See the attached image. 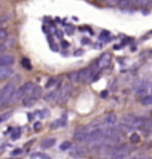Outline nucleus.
Returning <instances> with one entry per match:
<instances>
[{
  "instance_id": "5",
  "label": "nucleus",
  "mask_w": 152,
  "mask_h": 159,
  "mask_svg": "<svg viewBox=\"0 0 152 159\" xmlns=\"http://www.w3.org/2000/svg\"><path fill=\"white\" fill-rule=\"evenodd\" d=\"M88 129L87 128H82V129H78L75 134V139L79 141V143H83V141H87V139H88Z\"/></svg>"
},
{
  "instance_id": "6",
  "label": "nucleus",
  "mask_w": 152,
  "mask_h": 159,
  "mask_svg": "<svg viewBox=\"0 0 152 159\" xmlns=\"http://www.w3.org/2000/svg\"><path fill=\"white\" fill-rule=\"evenodd\" d=\"M109 61H111V55L109 54H103V55L98 58V61H97V67L98 69H104V67H107Z\"/></svg>"
},
{
  "instance_id": "25",
  "label": "nucleus",
  "mask_w": 152,
  "mask_h": 159,
  "mask_svg": "<svg viewBox=\"0 0 152 159\" xmlns=\"http://www.w3.org/2000/svg\"><path fill=\"white\" fill-rule=\"evenodd\" d=\"M9 116H11V111H7V113H5V115H2V116H0V124H2L3 120H6Z\"/></svg>"
},
{
  "instance_id": "8",
  "label": "nucleus",
  "mask_w": 152,
  "mask_h": 159,
  "mask_svg": "<svg viewBox=\"0 0 152 159\" xmlns=\"http://www.w3.org/2000/svg\"><path fill=\"white\" fill-rule=\"evenodd\" d=\"M115 124H116V115L109 113V115L104 116V125L106 126H115Z\"/></svg>"
},
{
  "instance_id": "26",
  "label": "nucleus",
  "mask_w": 152,
  "mask_h": 159,
  "mask_svg": "<svg viewBox=\"0 0 152 159\" xmlns=\"http://www.w3.org/2000/svg\"><path fill=\"white\" fill-rule=\"evenodd\" d=\"M7 20H9V15H2V16H0V25H2L3 22H6Z\"/></svg>"
},
{
  "instance_id": "20",
  "label": "nucleus",
  "mask_w": 152,
  "mask_h": 159,
  "mask_svg": "<svg viewBox=\"0 0 152 159\" xmlns=\"http://www.w3.org/2000/svg\"><path fill=\"white\" fill-rule=\"evenodd\" d=\"M64 124H66V122H64L63 119H58V120H55L54 124H51V126H52V128H58V126H63Z\"/></svg>"
},
{
  "instance_id": "14",
  "label": "nucleus",
  "mask_w": 152,
  "mask_h": 159,
  "mask_svg": "<svg viewBox=\"0 0 152 159\" xmlns=\"http://www.w3.org/2000/svg\"><path fill=\"white\" fill-rule=\"evenodd\" d=\"M67 77H69L72 82H79V71H70Z\"/></svg>"
},
{
  "instance_id": "3",
  "label": "nucleus",
  "mask_w": 152,
  "mask_h": 159,
  "mask_svg": "<svg viewBox=\"0 0 152 159\" xmlns=\"http://www.w3.org/2000/svg\"><path fill=\"white\" fill-rule=\"evenodd\" d=\"M122 122H124V125L130 126V128H137V126H142L143 119L137 118V116H133V115H127V116H124Z\"/></svg>"
},
{
  "instance_id": "13",
  "label": "nucleus",
  "mask_w": 152,
  "mask_h": 159,
  "mask_svg": "<svg viewBox=\"0 0 152 159\" xmlns=\"http://www.w3.org/2000/svg\"><path fill=\"white\" fill-rule=\"evenodd\" d=\"M83 155H85V149H83V147L72 149V156H83Z\"/></svg>"
},
{
  "instance_id": "16",
  "label": "nucleus",
  "mask_w": 152,
  "mask_h": 159,
  "mask_svg": "<svg viewBox=\"0 0 152 159\" xmlns=\"http://www.w3.org/2000/svg\"><path fill=\"white\" fill-rule=\"evenodd\" d=\"M31 95L33 97H36V98H39V97H42V89L37 86V85H35V88H33V92H31Z\"/></svg>"
},
{
  "instance_id": "10",
  "label": "nucleus",
  "mask_w": 152,
  "mask_h": 159,
  "mask_svg": "<svg viewBox=\"0 0 152 159\" xmlns=\"http://www.w3.org/2000/svg\"><path fill=\"white\" fill-rule=\"evenodd\" d=\"M60 91H61V88H57V89L52 91L49 95H46V98H45V100H46V101H54L55 98H58V95H60Z\"/></svg>"
},
{
  "instance_id": "21",
  "label": "nucleus",
  "mask_w": 152,
  "mask_h": 159,
  "mask_svg": "<svg viewBox=\"0 0 152 159\" xmlns=\"http://www.w3.org/2000/svg\"><path fill=\"white\" fill-rule=\"evenodd\" d=\"M21 62H22V67H26L27 70L31 69V64H30V61H28L27 58H22V61H21Z\"/></svg>"
},
{
  "instance_id": "11",
  "label": "nucleus",
  "mask_w": 152,
  "mask_h": 159,
  "mask_svg": "<svg viewBox=\"0 0 152 159\" xmlns=\"http://www.w3.org/2000/svg\"><path fill=\"white\" fill-rule=\"evenodd\" d=\"M55 144V139H46L42 141V149H48V147H52V146Z\"/></svg>"
},
{
  "instance_id": "1",
  "label": "nucleus",
  "mask_w": 152,
  "mask_h": 159,
  "mask_svg": "<svg viewBox=\"0 0 152 159\" xmlns=\"http://www.w3.org/2000/svg\"><path fill=\"white\" fill-rule=\"evenodd\" d=\"M14 92H15L14 83H7V85H5V86L0 89V107H2V106H6V104H9L12 101Z\"/></svg>"
},
{
  "instance_id": "9",
  "label": "nucleus",
  "mask_w": 152,
  "mask_h": 159,
  "mask_svg": "<svg viewBox=\"0 0 152 159\" xmlns=\"http://www.w3.org/2000/svg\"><path fill=\"white\" fill-rule=\"evenodd\" d=\"M69 95H70V91L69 88H64V89L60 91V95H58V103H66L69 100Z\"/></svg>"
},
{
  "instance_id": "23",
  "label": "nucleus",
  "mask_w": 152,
  "mask_h": 159,
  "mask_svg": "<svg viewBox=\"0 0 152 159\" xmlns=\"http://www.w3.org/2000/svg\"><path fill=\"white\" fill-rule=\"evenodd\" d=\"M70 146H72L70 141H64V143L60 146V149H61V150H67V149H70Z\"/></svg>"
},
{
  "instance_id": "24",
  "label": "nucleus",
  "mask_w": 152,
  "mask_h": 159,
  "mask_svg": "<svg viewBox=\"0 0 152 159\" xmlns=\"http://www.w3.org/2000/svg\"><path fill=\"white\" fill-rule=\"evenodd\" d=\"M100 39H102V40H107V39H109V33H107V31H102Z\"/></svg>"
},
{
  "instance_id": "15",
  "label": "nucleus",
  "mask_w": 152,
  "mask_h": 159,
  "mask_svg": "<svg viewBox=\"0 0 152 159\" xmlns=\"http://www.w3.org/2000/svg\"><path fill=\"white\" fill-rule=\"evenodd\" d=\"M140 128L145 129V131H151L152 129V120H143V124H142Z\"/></svg>"
},
{
  "instance_id": "12",
  "label": "nucleus",
  "mask_w": 152,
  "mask_h": 159,
  "mask_svg": "<svg viewBox=\"0 0 152 159\" xmlns=\"http://www.w3.org/2000/svg\"><path fill=\"white\" fill-rule=\"evenodd\" d=\"M58 85H60V79L51 77V79H48V82H46V88H54V86H58Z\"/></svg>"
},
{
  "instance_id": "7",
  "label": "nucleus",
  "mask_w": 152,
  "mask_h": 159,
  "mask_svg": "<svg viewBox=\"0 0 152 159\" xmlns=\"http://www.w3.org/2000/svg\"><path fill=\"white\" fill-rule=\"evenodd\" d=\"M12 69L11 67H0V80H6L12 76Z\"/></svg>"
},
{
  "instance_id": "22",
  "label": "nucleus",
  "mask_w": 152,
  "mask_h": 159,
  "mask_svg": "<svg viewBox=\"0 0 152 159\" xmlns=\"http://www.w3.org/2000/svg\"><path fill=\"white\" fill-rule=\"evenodd\" d=\"M130 141L136 144V143H139V141H140V137H139L137 134H131V137H130Z\"/></svg>"
},
{
  "instance_id": "27",
  "label": "nucleus",
  "mask_w": 152,
  "mask_h": 159,
  "mask_svg": "<svg viewBox=\"0 0 152 159\" xmlns=\"http://www.w3.org/2000/svg\"><path fill=\"white\" fill-rule=\"evenodd\" d=\"M143 159H152V158H143Z\"/></svg>"
},
{
  "instance_id": "19",
  "label": "nucleus",
  "mask_w": 152,
  "mask_h": 159,
  "mask_svg": "<svg viewBox=\"0 0 152 159\" xmlns=\"http://www.w3.org/2000/svg\"><path fill=\"white\" fill-rule=\"evenodd\" d=\"M7 39V31L5 28H0V42H5Z\"/></svg>"
},
{
  "instance_id": "17",
  "label": "nucleus",
  "mask_w": 152,
  "mask_h": 159,
  "mask_svg": "<svg viewBox=\"0 0 152 159\" xmlns=\"http://www.w3.org/2000/svg\"><path fill=\"white\" fill-rule=\"evenodd\" d=\"M140 101H142V104H145V106H152V95H146Z\"/></svg>"
},
{
  "instance_id": "4",
  "label": "nucleus",
  "mask_w": 152,
  "mask_h": 159,
  "mask_svg": "<svg viewBox=\"0 0 152 159\" xmlns=\"http://www.w3.org/2000/svg\"><path fill=\"white\" fill-rule=\"evenodd\" d=\"M12 64H14V55L11 54L0 55V67H11Z\"/></svg>"
},
{
  "instance_id": "18",
  "label": "nucleus",
  "mask_w": 152,
  "mask_h": 159,
  "mask_svg": "<svg viewBox=\"0 0 152 159\" xmlns=\"http://www.w3.org/2000/svg\"><path fill=\"white\" fill-rule=\"evenodd\" d=\"M36 100H37L36 97H33V95H28L27 100H24V106H31L33 103H36Z\"/></svg>"
},
{
  "instance_id": "2",
  "label": "nucleus",
  "mask_w": 152,
  "mask_h": 159,
  "mask_svg": "<svg viewBox=\"0 0 152 159\" xmlns=\"http://www.w3.org/2000/svg\"><path fill=\"white\" fill-rule=\"evenodd\" d=\"M94 79H97V75L93 67H87V69H83L79 71V80H81V82L90 83V82H93Z\"/></svg>"
}]
</instances>
